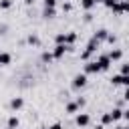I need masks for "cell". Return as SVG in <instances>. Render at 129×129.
I'll use <instances>...</instances> for the list:
<instances>
[{"label": "cell", "instance_id": "83f0119b", "mask_svg": "<svg viewBox=\"0 0 129 129\" xmlns=\"http://www.w3.org/2000/svg\"><path fill=\"white\" fill-rule=\"evenodd\" d=\"M117 2H121V0H105L103 4H105L107 8H111V6H113V4H117Z\"/></svg>", "mask_w": 129, "mask_h": 129}, {"label": "cell", "instance_id": "f1b7e54d", "mask_svg": "<svg viewBox=\"0 0 129 129\" xmlns=\"http://www.w3.org/2000/svg\"><path fill=\"white\" fill-rule=\"evenodd\" d=\"M71 8H73V4H71V2H67V4H62V10H64V12H69Z\"/></svg>", "mask_w": 129, "mask_h": 129}, {"label": "cell", "instance_id": "ba28073f", "mask_svg": "<svg viewBox=\"0 0 129 129\" xmlns=\"http://www.w3.org/2000/svg\"><path fill=\"white\" fill-rule=\"evenodd\" d=\"M79 105H77V101H69L67 105H64V113H69V115H77L79 113Z\"/></svg>", "mask_w": 129, "mask_h": 129}, {"label": "cell", "instance_id": "e575fe53", "mask_svg": "<svg viewBox=\"0 0 129 129\" xmlns=\"http://www.w3.org/2000/svg\"><path fill=\"white\" fill-rule=\"evenodd\" d=\"M24 4H26V6H30V4H34V0H24Z\"/></svg>", "mask_w": 129, "mask_h": 129}, {"label": "cell", "instance_id": "484cf974", "mask_svg": "<svg viewBox=\"0 0 129 129\" xmlns=\"http://www.w3.org/2000/svg\"><path fill=\"white\" fill-rule=\"evenodd\" d=\"M56 6V0H44V8H54Z\"/></svg>", "mask_w": 129, "mask_h": 129}, {"label": "cell", "instance_id": "ac0fdd59", "mask_svg": "<svg viewBox=\"0 0 129 129\" xmlns=\"http://www.w3.org/2000/svg\"><path fill=\"white\" fill-rule=\"evenodd\" d=\"M40 58H42V62H50V60H54V58H52V52H46V50L40 54Z\"/></svg>", "mask_w": 129, "mask_h": 129}, {"label": "cell", "instance_id": "ffe728a7", "mask_svg": "<svg viewBox=\"0 0 129 129\" xmlns=\"http://www.w3.org/2000/svg\"><path fill=\"white\" fill-rule=\"evenodd\" d=\"M26 40H28V44H40V38H38L36 34H30Z\"/></svg>", "mask_w": 129, "mask_h": 129}, {"label": "cell", "instance_id": "d590c367", "mask_svg": "<svg viewBox=\"0 0 129 129\" xmlns=\"http://www.w3.org/2000/svg\"><path fill=\"white\" fill-rule=\"evenodd\" d=\"M103 2H105V0H95V4H103Z\"/></svg>", "mask_w": 129, "mask_h": 129}, {"label": "cell", "instance_id": "30bf717a", "mask_svg": "<svg viewBox=\"0 0 129 129\" xmlns=\"http://www.w3.org/2000/svg\"><path fill=\"white\" fill-rule=\"evenodd\" d=\"M22 105H24V99H22V97H14V99L10 101V109H12V111L22 109Z\"/></svg>", "mask_w": 129, "mask_h": 129}, {"label": "cell", "instance_id": "d6986e66", "mask_svg": "<svg viewBox=\"0 0 129 129\" xmlns=\"http://www.w3.org/2000/svg\"><path fill=\"white\" fill-rule=\"evenodd\" d=\"M109 123H113V119H111V115H109V113H105V115L101 117V125L105 127V125H109Z\"/></svg>", "mask_w": 129, "mask_h": 129}, {"label": "cell", "instance_id": "8d00e7d4", "mask_svg": "<svg viewBox=\"0 0 129 129\" xmlns=\"http://www.w3.org/2000/svg\"><path fill=\"white\" fill-rule=\"evenodd\" d=\"M113 129H125V127H121V125H117V127H113Z\"/></svg>", "mask_w": 129, "mask_h": 129}, {"label": "cell", "instance_id": "7c38bea8", "mask_svg": "<svg viewBox=\"0 0 129 129\" xmlns=\"http://www.w3.org/2000/svg\"><path fill=\"white\" fill-rule=\"evenodd\" d=\"M77 40V32H64V44L67 46H73Z\"/></svg>", "mask_w": 129, "mask_h": 129}, {"label": "cell", "instance_id": "cb8c5ba5", "mask_svg": "<svg viewBox=\"0 0 129 129\" xmlns=\"http://www.w3.org/2000/svg\"><path fill=\"white\" fill-rule=\"evenodd\" d=\"M119 75H129V62L121 64V73H119Z\"/></svg>", "mask_w": 129, "mask_h": 129}, {"label": "cell", "instance_id": "836d02e7", "mask_svg": "<svg viewBox=\"0 0 129 129\" xmlns=\"http://www.w3.org/2000/svg\"><path fill=\"white\" fill-rule=\"evenodd\" d=\"M123 99H125V101H129V87H125V95H123Z\"/></svg>", "mask_w": 129, "mask_h": 129}, {"label": "cell", "instance_id": "4fadbf2b", "mask_svg": "<svg viewBox=\"0 0 129 129\" xmlns=\"http://www.w3.org/2000/svg\"><path fill=\"white\" fill-rule=\"evenodd\" d=\"M12 62V54L10 52H0V67H6Z\"/></svg>", "mask_w": 129, "mask_h": 129}, {"label": "cell", "instance_id": "5bb4252c", "mask_svg": "<svg viewBox=\"0 0 129 129\" xmlns=\"http://www.w3.org/2000/svg\"><path fill=\"white\" fill-rule=\"evenodd\" d=\"M109 115H111V119H113V121H119V119H123V109L115 107V109H113V111H111Z\"/></svg>", "mask_w": 129, "mask_h": 129}, {"label": "cell", "instance_id": "f546056e", "mask_svg": "<svg viewBox=\"0 0 129 129\" xmlns=\"http://www.w3.org/2000/svg\"><path fill=\"white\" fill-rule=\"evenodd\" d=\"M93 20V14L91 12H85V22H91Z\"/></svg>", "mask_w": 129, "mask_h": 129}, {"label": "cell", "instance_id": "7a4b0ae2", "mask_svg": "<svg viewBox=\"0 0 129 129\" xmlns=\"http://www.w3.org/2000/svg\"><path fill=\"white\" fill-rule=\"evenodd\" d=\"M85 85H87V75H85V73H79V75H75V77H73V81H71V87H73L75 91L83 89Z\"/></svg>", "mask_w": 129, "mask_h": 129}, {"label": "cell", "instance_id": "d6a6232c", "mask_svg": "<svg viewBox=\"0 0 129 129\" xmlns=\"http://www.w3.org/2000/svg\"><path fill=\"white\" fill-rule=\"evenodd\" d=\"M48 129H62V125H60V123H52Z\"/></svg>", "mask_w": 129, "mask_h": 129}, {"label": "cell", "instance_id": "1f68e13d", "mask_svg": "<svg viewBox=\"0 0 129 129\" xmlns=\"http://www.w3.org/2000/svg\"><path fill=\"white\" fill-rule=\"evenodd\" d=\"M123 119L129 121V109H123Z\"/></svg>", "mask_w": 129, "mask_h": 129}, {"label": "cell", "instance_id": "6da1fadb", "mask_svg": "<svg viewBox=\"0 0 129 129\" xmlns=\"http://www.w3.org/2000/svg\"><path fill=\"white\" fill-rule=\"evenodd\" d=\"M99 44H101V42H97V38H95V36H91V40L87 42L85 50L81 52V60H85V62H87V60L91 58V54H95V52H97V46H99Z\"/></svg>", "mask_w": 129, "mask_h": 129}, {"label": "cell", "instance_id": "44dd1931", "mask_svg": "<svg viewBox=\"0 0 129 129\" xmlns=\"http://www.w3.org/2000/svg\"><path fill=\"white\" fill-rule=\"evenodd\" d=\"M111 85H113V87H119V85H121V75H113V77H111Z\"/></svg>", "mask_w": 129, "mask_h": 129}, {"label": "cell", "instance_id": "52a82bcc", "mask_svg": "<svg viewBox=\"0 0 129 129\" xmlns=\"http://www.w3.org/2000/svg\"><path fill=\"white\" fill-rule=\"evenodd\" d=\"M95 60L99 62V67H101V71H109V69H111V64H113V62H111V58H109L107 54H99V56H97Z\"/></svg>", "mask_w": 129, "mask_h": 129}, {"label": "cell", "instance_id": "2e32d148", "mask_svg": "<svg viewBox=\"0 0 129 129\" xmlns=\"http://www.w3.org/2000/svg\"><path fill=\"white\" fill-rule=\"evenodd\" d=\"M18 125H20V121H18V117H16V115L8 117V129H16Z\"/></svg>", "mask_w": 129, "mask_h": 129}, {"label": "cell", "instance_id": "5b68a950", "mask_svg": "<svg viewBox=\"0 0 129 129\" xmlns=\"http://www.w3.org/2000/svg\"><path fill=\"white\" fill-rule=\"evenodd\" d=\"M75 123H77L79 127H87V125L91 123V115H89V113H77V115H75Z\"/></svg>", "mask_w": 129, "mask_h": 129}, {"label": "cell", "instance_id": "f35d334b", "mask_svg": "<svg viewBox=\"0 0 129 129\" xmlns=\"http://www.w3.org/2000/svg\"><path fill=\"white\" fill-rule=\"evenodd\" d=\"M40 129H42V127H40Z\"/></svg>", "mask_w": 129, "mask_h": 129}, {"label": "cell", "instance_id": "3957f363", "mask_svg": "<svg viewBox=\"0 0 129 129\" xmlns=\"http://www.w3.org/2000/svg\"><path fill=\"white\" fill-rule=\"evenodd\" d=\"M69 50H71V46H67V44H56V46L52 48V58H56V60H58V58H62Z\"/></svg>", "mask_w": 129, "mask_h": 129}, {"label": "cell", "instance_id": "8992f818", "mask_svg": "<svg viewBox=\"0 0 129 129\" xmlns=\"http://www.w3.org/2000/svg\"><path fill=\"white\" fill-rule=\"evenodd\" d=\"M111 10H113L115 14H123V12H129V0H121V2L113 4V6H111Z\"/></svg>", "mask_w": 129, "mask_h": 129}, {"label": "cell", "instance_id": "277c9868", "mask_svg": "<svg viewBox=\"0 0 129 129\" xmlns=\"http://www.w3.org/2000/svg\"><path fill=\"white\" fill-rule=\"evenodd\" d=\"M97 73H101L99 62L97 60H87L85 62V75H97Z\"/></svg>", "mask_w": 129, "mask_h": 129}, {"label": "cell", "instance_id": "d4e9b609", "mask_svg": "<svg viewBox=\"0 0 129 129\" xmlns=\"http://www.w3.org/2000/svg\"><path fill=\"white\" fill-rule=\"evenodd\" d=\"M121 85L123 87H129V75H121Z\"/></svg>", "mask_w": 129, "mask_h": 129}, {"label": "cell", "instance_id": "9a60e30c", "mask_svg": "<svg viewBox=\"0 0 129 129\" xmlns=\"http://www.w3.org/2000/svg\"><path fill=\"white\" fill-rule=\"evenodd\" d=\"M81 6H83V10H87V12H91L97 4H95V0H81Z\"/></svg>", "mask_w": 129, "mask_h": 129}, {"label": "cell", "instance_id": "603a6c76", "mask_svg": "<svg viewBox=\"0 0 129 129\" xmlns=\"http://www.w3.org/2000/svg\"><path fill=\"white\" fill-rule=\"evenodd\" d=\"M10 6H12V0H0V8L2 10H8Z\"/></svg>", "mask_w": 129, "mask_h": 129}, {"label": "cell", "instance_id": "9c48e42d", "mask_svg": "<svg viewBox=\"0 0 129 129\" xmlns=\"http://www.w3.org/2000/svg\"><path fill=\"white\" fill-rule=\"evenodd\" d=\"M107 56L111 58V62H113V60H121V58H123V50H121V48H113V50L107 52Z\"/></svg>", "mask_w": 129, "mask_h": 129}, {"label": "cell", "instance_id": "e0dca14e", "mask_svg": "<svg viewBox=\"0 0 129 129\" xmlns=\"http://www.w3.org/2000/svg\"><path fill=\"white\" fill-rule=\"evenodd\" d=\"M54 14H56L54 8H44V10H42V16H44V18H54Z\"/></svg>", "mask_w": 129, "mask_h": 129}, {"label": "cell", "instance_id": "74e56055", "mask_svg": "<svg viewBox=\"0 0 129 129\" xmlns=\"http://www.w3.org/2000/svg\"><path fill=\"white\" fill-rule=\"evenodd\" d=\"M125 129H129V125H127V127H125Z\"/></svg>", "mask_w": 129, "mask_h": 129}, {"label": "cell", "instance_id": "8fae6325", "mask_svg": "<svg viewBox=\"0 0 129 129\" xmlns=\"http://www.w3.org/2000/svg\"><path fill=\"white\" fill-rule=\"evenodd\" d=\"M107 34H109V30H107V28H99L93 36L97 38V42H103V40H107Z\"/></svg>", "mask_w": 129, "mask_h": 129}, {"label": "cell", "instance_id": "4316f807", "mask_svg": "<svg viewBox=\"0 0 129 129\" xmlns=\"http://www.w3.org/2000/svg\"><path fill=\"white\" fill-rule=\"evenodd\" d=\"M115 40H117V36L109 32V34H107V42H109V44H115Z\"/></svg>", "mask_w": 129, "mask_h": 129}, {"label": "cell", "instance_id": "4dcf8cb0", "mask_svg": "<svg viewBox=\"0 0 129 129\" xmlns=\"http://www.w3.org/2000/svg\"><path fill=\"white\" fill-rule=\"evenodd\" d=\"M75 101H77L79 107H85V99H83V97H79V99H75Z\"/></svg>", "mask_w": 129, "mask_h": 129}, {"label": "cell", "instance_id": "7402d4cb", "mask_svg": "<svg viewBox=\"0 0 129 129\" xmlns=\"http://www.w3.org/2000/svg\"><path fill=\"white\" fill-rule=\"evenodd\" d=\"M54 42H56V44H64V32H58V34L54 36Z\"/></svg>", "mask_w": 129, "mask_h": 129}]
</instances>
